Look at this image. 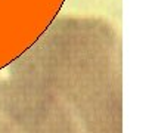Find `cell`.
<instances>
[{"label":"cell","mask_w":152,"mask_h":133,"mask_svg":"<svg viewBox=\"0 0 152 133\" xmlns=\"http://www.w3.org/2000/svg\"><path fill=\"white\" fill-rule=\"evenodd\" d=\"M0 133H81L65 102L46 86L12 76L0 82Z\"/></svg>","instance_id":"7a4b0ae2"},{"label":"cell","mask_w":152,"mask_h":133,"mask_svg":"<svg viewBox=\"0 0 152 133\" xmlns=\"http://www.w3.org/2000/svg\"><path fill=\"white\" fill-rule=\"evenodd\" d=\"M12 76L56 93L81 133H121V73L115 46L71 47L46 37L12 65Z\"/></svg>","instance_id":"6da1fadb"}]
</instances>
